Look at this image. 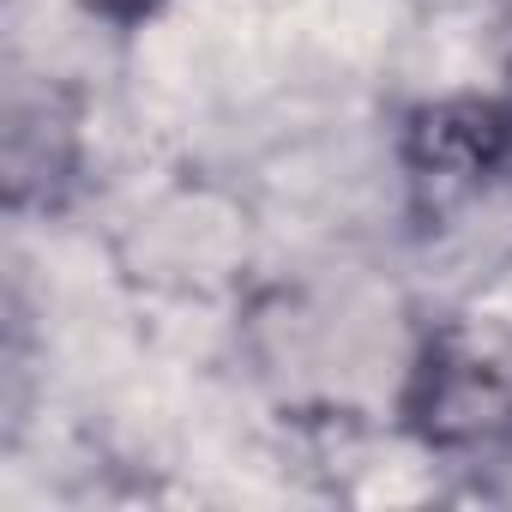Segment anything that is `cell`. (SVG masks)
<instances>
[{
    "label": "cell",
    "instance_id": "cell-2",
    "mask_svg": "<svg viewBox=\"0 0 512 512\" xmlns=\"http://www.w3.org/2000/svg\"><path fill=\"white\" fill-rule=\"evenodd\" d=\"M512 157V115L500 103H434L410 121V169L434 187H476Z\"/></svg>",
    "mask_w": 512,
    "mask_h": 512
},
{
    "label": "cell",
    "instance_id": "cell-1",
    "mask_svg": "<svg viewBox=\"0 0 512 512\" xmlns=\"http://www.w3.org/2000/svg\"><path fill=\"white\" fill-rule=\"evenodd\" d=\"M404 422L422 446L488 458L512 446V326L446 320L416 350L404 380Z\"/></svg>",
    "mask_w": 512,
    "mask_h": 512
},
{
    "label": "cell",
    "instance_id": "cell-3",
    "mask_svg": "<svg viewBox=\"0 0 512 512\" xmlns=\"http://www.w3.org/2000/svg\"><path fill=\"white\" fill-rule=\"evenodd\" d=\"M79 7L91 19H109V25H133V19H151L157 7H169V0H79Z\"/></svg>",
    "mask_w": 512,
    "mask_h": 512
}]
</instances>
